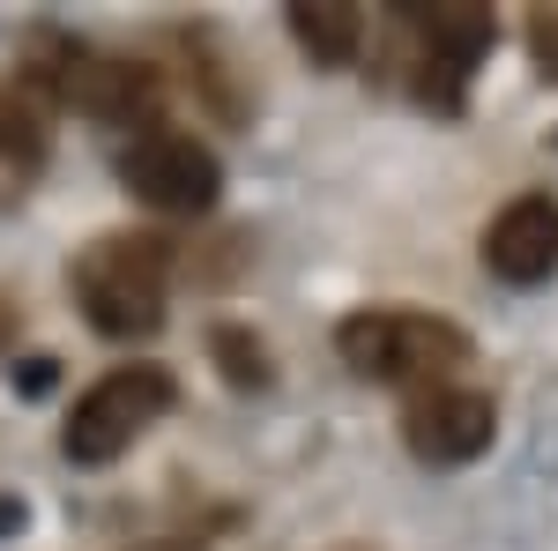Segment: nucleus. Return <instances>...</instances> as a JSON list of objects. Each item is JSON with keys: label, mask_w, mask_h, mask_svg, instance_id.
Listing matches in <instances>:
<instances>
[{"label": "nucleus", "mask_w": 558, "mask_h": 551, "mask_svg": "<svg viewBox=\"0 0 558 551\" xmlns=\"http://www.w3.org/2000/svg\"><path fill=\"white\" fill-rule=\"evenodd\" d=\"M402 23L417 31V52H432V60H454L462 75H470L476 60L492 52V38H499V15H492V8H476V0H439V8H402Z\"/></svg>", "instance_id": "obj_9"}, {"label": "nucleus", "mask_w": 558, "mask_h": 551, "mask_svg": "<svg viewBox=\"0 0 558 551\" xmlns=\"http://www.w3.org/2000/svg\"><path fill=\"white\" fill-rule=\"evenodd\" d=\"M283 23L313 68H350L365 52V8H350V0H299Z\"/></svg>", "instance_id": "obj_10"}, {"label": "nucleus", "mask_w": 558, "mask_h": 551, "mask_svg": "<svg viewBox=\"0 0 558 551\" xmlns=\"http://www.w3.org/2000/svg\"><path fill=\"white\" fill-rule=\"evenodd\" d=\"M142 551H194V544H142Z\"/></svg>", "instance_id": "obj_16"}, {"label": "nucleus", "mask_w": 558, "mask_h": 551, "mask_svg": "<svg viewBox=\"0 0 558 551\" xmlns=\"http://www.w3.org/2000/svg\"><path fill=\"white\" fill-rule=\"evenodd\" d=\"M52 128H60V97H52V83L23 60V68L0 83V165L38 171L45 157H52Z\"/></svg>", "instance_id": "obj_8"}, {"label": "nucleus", "mask_w": 558, "mask_h": 551, "mask_svg": "<svg viewBox=\"0 0 558 551\" xmlns=\"http://www.w3.org/2000/svg\"><path fill=\"white\" fill-rule=\"evenodd\" d=\"M172 403H179V381L165 366H112L105 381H89L83 395H75L60 447H68V463L105 469V463H120Z\"/></svg>", "instance_id": "obj_3"}, {"label": "nucleus", "mask_w": 558, "mask_h": 551, "mask_svg": "<svg viewBox=\"0 0 558 551\" xmlns=\"http://www.w3.org/2000/svg\"><path fill=\"white\" fill-rule=\"evenodd\" d=\"M8 343H15V313L0 306V350H8Z\"/></svg>", "instance_id": "obj_15"}, {"label": "nucleus", "mask_w": 558, "mask_h": 551, "mask_svg": "<svg viewBox=\"0 0 558 551\" xmlns=\"http://www.w3.org/2000/svg\"><path fill=\"white\" fill-rule=\"evenodd\" d=\"M209 358H216V373H223L231 387H268V381H276L268 343H260L254 328H239V321H216V328H209Z\"/></svg>", "instance_id": "obj_11"}, {"label": "nucleus", "mask_w": 558, "mask_h": 551, "mask_svg": "<svg viewBox=\"0 0 558 551\" xmlns=\"http://www.w3.org/2000/svg\"><path fill=\"white\" fill-rule=\"evenodd\" d=\"M52 97L60 105H75L89 120H112V128H128L142 120L149 105H157V75L142 68V60H112V52H97V45H68V38H45V60H31Z\"/></svg>", "instance_id": "obj_4"}, {"label": "nucleus", "mask_w": 558, "mask_h": 551, "mask_svg": "<svg viewBox=\"0 0 558 551\" xmlns=\"http://www.w3.org/2000/svg\"><path fill=\"white\" fill-rule=\"evenodd\" d=\"M492 432H499V403L470 381H439V387H417L410 395V410H402V440H410V455L432 469H462L476 463L484 447H492Z\"/></svg>", "instance_id": "obj_6"}, {"label": "nucleus", "mask_w": 558, "mask_h": 551, "mask_svg": "<svg viewBox=\"0 0 558 551\" xmlns=\"http://www.w3.org/2000/svg\"><path fill=\"white\" fill-rule=\"evenodd\" d=\"M484 268L499 284H544L558 268V202L551 194H514L507 209L484 224Z\"/></svg>", "instance_id": "obj_7"}, {"label": "nucleus", "mask_w": 558, "mask_h": 551, "mask_svg": "<svg viewBox=\"0 0 558 551\" xmlns=\"http://www.w3.org/2000/svg\"><path fill=\"white\" fill-rule=\"evenodd\" d=\"M45 387H52V358H31L23 366V395H45Z\"/></svg>", "instance_id": "obj_13"}, {"label": "nucleus", "mask_w": 558, "mask_h": 551, "mask_svg": "<svg viewBox=\"0 0 558 551\" xmlns=\"http://www.w3.org/2000/svg\"><path fill=\"white\" fill-rule=\"evenodd\" d=\"M165 298H172V239H157V231H105L75 261V306L112 343L157 336Z\"/></svg>", "instance_id": "obj_2"}, {"label": "nucleus", "mask_w": 558, "mask_h": 551, "mask_svg": "<svg viewBox=\"0 0 558 551\" xmlns=\"http://www.w3.org/2000/svg\"><path fill=\"white\" fill-rule=\"evenodd\" d=\"M529 52H536L544 75H558V8H536L529 15Z\"/></svg>", "instance_id": "obj_12"}, {"label": "nucleus", "mask_w": 558, "mask_h": 551, "mask_svg": "<svg viewBox=\"0 0 558 551\" xmlns=\"http://www.w3.org/2000/svg\"><path fill=\"white\" fill-rule=\"evenodd\" d=\"M0 529H23V500H0Z\"/></svg>", "instance_id": "obj_14"}, {"label": "nucleus", "mask_w": 558, "mask_h": 551, "mask_svg": "<svg viewBox=\"0 0 558 551\" xmlns=\"http://www.w3.org/2000/svg\"><path fill=\"white\" fill-rule=\"evenodd\" d=\"M336 358L380 387H439L476 358L470 328L417 313V306H357L336 321Z\"/></svg>", "instance_id": "obj_1"}, {"label": "nucleus", "mask_w": 558, "mask_h": 551, "mask_svg": "<svg viewBox=\"0 0 558 551\" xmlns=\"http://www.w3.org/2000/svg\"><path fill=\"white\" fill-rule=\"evenodd\" d=\"M120 179L134 187V202H149V209H165V216H202V209H216V194H223L216 149L194 142V134H179V128L134 134Z\"/></svg>", "instance_id": "obj_5"}]
</instances>
